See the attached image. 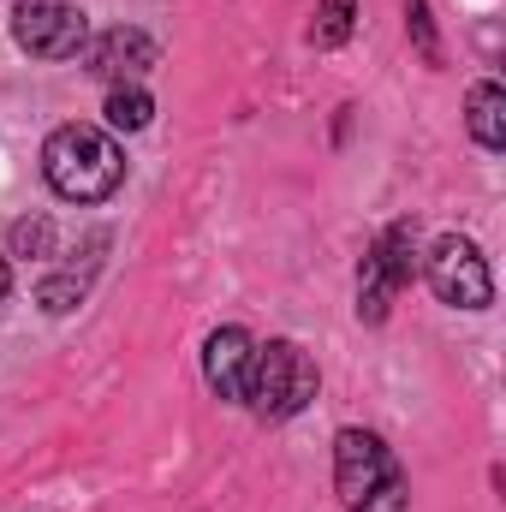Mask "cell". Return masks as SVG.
<instances>
[{
  "mask_svg": "<svg viewBox=\"0 0 506 512\" xmlns=\"http://www.w3.org/2000/svg\"><path fill=\"white\" fill-rule=\"evenodd\" d=\"M42 179L54 185V197L66 203H102L126 185V155L108 131L96 126H54L42 143Z\"/></svg>",
  "mask_w": 506,
  "mask_h": 512,
  "instance_id": "6da1fadb",
  "label": "cell"
},
{
  "mask_svg": "<svg viewBox=\"0 0 506 512\" xmlns=\"http://www.w3.org/2000/svg\"><path fill=\"white\" fill-rule=\"evenodd\" d=\"M334 483L346 512H405V471L370 429L334 435Z\"/></svg>",
  "mask_w": 506,
  "mask_h": 512,
  "instance_id": "7a4b0ae2",
  "label": "cell"
},
{
  "mask_svg": "<svg viewBox=\"0 0 506 512\" xmlns=\"http://www.w3.org/2000/svg\"><path fill=\"white\" fill-rule=\"evenodd\" d=\"M310 399H316V364L304 358V346H292V340L256 346L251 387H245V405H256V417L280 423V417H298Z\"/></svg>",
  "mask_w": 506,
  "mask_h": 512,
  "instance_id": "3957f363",
  "label": "cell"
},
{
  "mask_svg": "<svg viewBox=\"0 0 506 512\" xmlns=\"http://www.w3.org/2000/svg\"><path fill=\"white\" fill-rule=\"evenodd\" d=\"M423 274H429L435 298L453 304V310H489V304H495V274H489V262H483V251H477L471 239H459V233H447V239L429 245Z\"/></svg>",
  "mask_w": 506,
  "mask_h": 512,
  "instance_id": "277c9868",
  "label": "cell"
},
{
  "mask_svg": "<svg viewBox=\"0 0 506 512\" xmlns=\"http://www.w3.org/2000/svg\"><path fill=\"white\" fill-rule=\"evenodd\" d=\"M12 42L36 60H78L84 42H90V18L72 0H18Z\"/></svg>",
  "mask_w": 506,
  "mask_h": 512,
  "instance_id": "5b68a950",
  "label": "cell"
},
{
  "mask_svg": "<svg viewBox=\"0 0 506 512\" xmlns=\"http://www.w3.org/2000/svg\"><path fill=\"white\" fill-rule=\"evenodd\" d=\"M417 274V227L411 221H393L376 245L364 251V268H358V316L364 322H381L393 292Z\"/></svg>",
  "mask_w": 506,
  "mask_h": 512,
  "instance_id": "8992f818",
  "label": "cell"
},
{
  "mask_svg": "<svg viewBox=\"0 0 506 512\" xmlns=\"http://www.w3.org/2000/svg\"><path fill=\"white\" fill-rule=\"evenodd\" d=\"M84 66L96 72V78H108V84H137L149 66H155V42L143 36V30H102L96 42H84Z\"/></svg>",
  "mask_w": 506,
  "mask_h": 512,
  "instance_id": "52a82bcc",
  "label": "cell"
},
{
  "mask_svg": "<svg viewBox=\"0 0 506 512\" xmlns=\"http://www.w3.org/2000/svg\"><path fill=\"white\" fill-rule=\"evenodd\" d=\"M251 358H256V340L245 328H215L209 346H203V376L221 399L245 405V387H251Z\"/></svg>",
  "mask_w": 506,
  "mask_h": 512,
  "instance_id": "ba28073f",
  "label": "cell"
},
{
  "mask_svg": "<svg viewBox=\"0 0 506 512\" xmlns=\"http://www.w3.org/2000/svg\"><path fill=\"white\" fill-rule=\"evenodd\" d=\"M465 120H471V137L483 149H506V90L501 84H477L471 102H465Z\"/></svg>",
  "mask_w": 506,
  "mask_h": 512,
  "instance_id": "9c48e42d",
  "label": "cell"
},
{
  "mask_svg": "<svg viewBox=\"0 0 506 512\" xmlns=\"http://www.w3.org/2000/svg\"><path fill=\"white\" fill-rule=\"evenodd\" d=\"M108 126L114 131H143L155 120V102H149V90L143 84H108Z\"/></svg>",
  "mask_w": 506,
  "mask_h": 512,
  "instance_id": "30bf717a",
  "label": "cell"
},
{
  "mask_svg": "<svg viewBox=\"0 0 506 512\" xmlns=\"http://www.w3.org/2000/svg\"><path fill=\"white\" fill-rule=\"evenodd\" d=\"M346 36H352V0H322L316 24H310V42L316 48H340Z\"/></svg>",
  "mask_w": 506,
  "mask_h": 512,
  "instance_id": "8fae6325",
  "label": "cell"
},
{
  "mask_svg": "<svg viewBox=\"0 0 506 512\" xmlns=\"http://www.w3.org/2000/svg\"><path fill=\"white\" fill-rule=\"evenodd\" d=\"M405 18H411V36H417L423 60H429V66H441V42H435V18H429V0H411V6H405Z\"/></svg>",
  "mask_w": 506,
  "mask_h": 512,
  "instance_id": "7c38bea8",
  "label": "cell"
},
{
  "mask_svg": "<svg viewBox=\"0 0 506 512\" xmlns=\"http://www.w3.org/2000/svg\"><path fill=\"white\" fill-rule=\"evenodd\" d=\"M48 239H54L48 221H18V227H12V245L30 251V256H48Z\"/></svg>",
  "mask_w": 506,
  "mask_h": 512,
  "instance_id": "4fadbf2b",
  "label": "cell"
},
{
  "mask_svg": "<svg viewBox=\"0 0 506 512\" xmlns=\"http://www.w3.org/2000/svg\"><path fill=\"white\" fill-rule=\"evenodd\" d=\"M6 286H12V268H6V256H0V298H6Z\"/></svg>",
  "mask_w": 506,
  "mask_h": 512,
  "instance_id": "5bb4252c",
  "label": "cell"
}]
</instances>
